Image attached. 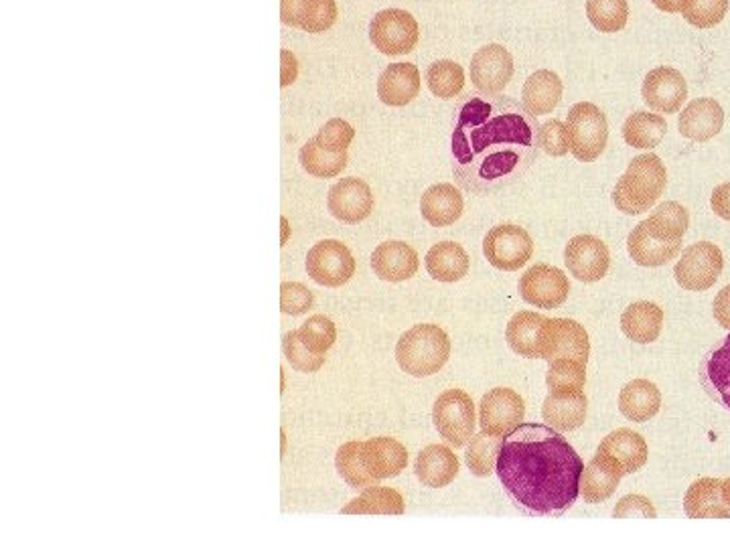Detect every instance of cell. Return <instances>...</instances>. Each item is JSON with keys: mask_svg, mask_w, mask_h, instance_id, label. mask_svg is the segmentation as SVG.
<instances>
[{"mask_svg": "<svg viewBox=\"0 0 730 547\" xmlns=\"http://www.w3.org/2000/svg\"><path fill=\"white\" fill-rule=\"evenodd\" d=\"M517 288L527 305L550 310L567 303L570 282L560 267L536 264L524 272Z\"/></svg>", "mask_w": 730, "mask_h": 547, "instance_id": "cell-13", "label": "cell"}, {"mask_svg": "<svg viewBox=\"0 0 730 547\" xmlns=\"http://www.w3.org/2000/svg\"><path fill=\"white\" fill-rule=\"evenodd\" d=\"M722 267L725 258L720 248L710 241H698L682 252L674 267V276L684 290L703 293L717 284Z\"/></svg>", "mask_w": 730, "mask_h": 547, "instance_id": "cell-8", "label": "cell"}, {"mask_svg": "<svg viewBox=\"0 0 730 547\" xmlns=\"http://www.w3.org/2000/svg\"><path fill=\"white\" fill-rule=\"evenodd\" d=\"M424 260L431 278L445 284L463 281L469 274V264H471L465 248L455 241L434 243Z\"/></svg>", "mask_w": 730, "mask_h": 547, "instance_id": "cell-30", "label": "cell"}, {"mask_svg": "<svg viewBox=\"0 0 730 547\" xmlns=\"http://www.w3.org/2000/svg\"><path fill=\"white\" fill-rule=\"evenodd\" d=\"M665 133H668V124L660 114L636 112L623 124L625 143L637 150H653V148L660 147Z\"/></svg>", "mask_w": 730, "mask_h": 547, "instance_id": "cell-38", "label": "cell"}, {"mask_svg": "<svg viewBox=\"0 0 730 547\" xmlns=\"http://www.w3.org/2000/svg\"><path fill=\"white\" fill-rule=\"evenodd\" d=\"M300 167L317 179H333L345 171L347 167V150L345 152H331L324 150L315 143V138L309 140L298 152Z\"/></svg>", "mask_w": 730, "mask_h": 547, "instance_id": "cell-39", "label": "cell"}, {"mask_svg": "<svg viewBox=\"0 0 730 547\" xmlns=\"http://www.w3.org/2000/svg\"><path fill=\"white\" fill-rule=\"evenodd\" d=\"M712 312H715V319H717L718 324L730 331V284L717 294L715 305H712Z\"/></svg>", "mask_w": 730, "mask_h": 547, "instance_id": "cell-53", "label": "cell"}, {"mask_svg": "<svg viewBox=\"0 0 730 547\" xmlns=\"http://www.w3.org/2000/svg\"><path fill=\"white\" fill-rule=\"evenodd\" d=\"M725 126V110L712 98H698L682 110L677 128L694 143H706L720 134Z\"/></svg>", "mask_w": 730, "mask_h": 547, "instance_id": "cell-21", "label": "cell"}, {"mask_svg": "<svg viewBox=\"0 0 730 547\" xmlns=\"http://www.w3.org/2000/svg\"><path fill=\"white\" fill-rule=\"evenodd\" d=\"M668 185V171L658 155H639L613 189V203L625 215L649 212L662 197Z\"/></svg>", "mask_w": 730, "mask_h": 547, "instance_id": "cell-3", "label": "cell"}, {"mask_svg": "<svg viewBox=\"0 0 730 547\" xmlns=\"http://www.w3.org/2000/svg\"><path fill=\"white\" fill-rule=\"evenodd\" d=\"M343 515H402L404 497L390 487L372 485L341 509Z\"/></svg>", "mask_w": 730, "mask_h": 547, "instance_id": "cell-35", "label": "cell"}, {"mask_svg": "<svg viewBox=\"0 0 730 547\" xmlns=\"http://www.w3.org/2000/svg\"><path fill=\"white\" fill-rule=\"evenodd\" d=\"M544 321H546V317H541L538 312H529V310L515 312L512 321L507 322V331H505L510 349L520 357L538 360V343H540V329Z\"/></svg>", "mask_w": 730, "mask_h": 547, "instance_id": "cell-34", "label": "cell"}, {"mask_svg": "<svg viewBox=\"0 0 730 547\" xmlns=\"http://www.w3.org/2000/svg\"><path fill=\"white\" fill-rule=\"evenodd\" d=\"M303 343L311 349L317 355H327V351L335 345L338 341V329L335 322L324 315H315L309 321L303 322L298 329Z\"/></svg>", "mask_w": 730, "mask_h": 547, "instance_id": "cell-46", "label": "cell"}, {"mask_svg": "<svg viewBox=\"0 0 730 547\" xmlns=\"http://www.w3.org/2000/svg\"><path fill=\"white\" fill-rule=\"evenodd\" d=\"M564 264L577 281L584 284L601 282L611 266L607 243L595 236H577L567 243Z\"/></svg>", "mask_w": 730, "mask_h": 547, "instance_id": "cell-15", "label": "cell"}, {"mask_svg": "<svg viewBox=\"0 0 730 547\" xmlns=\"http://www.w3.org/2000/svg\"><path fill=\"white\" fill-rule=\"evenodd\" d=\"M660 408H662V394L649 379H634L623 387L619 394L621 414L637 424L648 422L649 418L660 412Z\"/></svg>", "mask_w": 730, "mask_h": 547, "instance_id": "cell-33", "label": "cell"}, {"mask_svg": "<svg viewBox=\"0 0 730 547\" xmlns=\"http://www.w3.org/2000/svg\"><path fill=\"white\" fill-rule=\"evenodd\" d=\"M660 11H663V13H680V4H682V0H651Z\"/></svg>", "mask_w": 730, "mask_h": 547, "instance_id": "cell-55", "label": "cell"}, {"mask_svg": "<svg viewBox=\"0 0 730 547\" xmlns=\"http://www.w3.org/2000/svg\"><path fill=\"white\" fill-rule=\"evenodd\" d=\"M305 266L311 281L327 288H339L355 276V258L350 248L339 240L315 243L307 254Z\"/></svg>", "mask_w": 730, "mask_h": 547, "instance_id": "cell-11", "label": "cell"}, {"mask_svg": "<svg viewBox=\"0 0 730 547\" xmlns=\"http://www.w3.org/2000/svg\"><path fill=\"white\" fill-rule=\"evenodd\" d=\"M643 224L653 238L668 243H682L689 226L688 209L677 201H665L655 207V212Z\"/></svg>", "mask_w": 730, "mask_h": 547, "instance_id": "cell-36", "label": "cell"}, {"mask_svg": "<svg viewBox=\"0 0 730 547\" xmlns=\"http://www.w3.org/2000/svg\"><path fill=\"white\" fill-rule=\"evenodd\" d=\"M689 520H729L730 505L722 494V479H700L694 482L684 499Z\"/></svg>", "mask_w": 730, "mask_h": 547, "instance_id": "cell-27", "label": "cell"}, {"mask_svg": "<svg viewBox=\"0 0 730 547\" xmlns=\"http://www.w3.org/2000/svg\"><path fill=\"white\" fill-rule=\"evenodd\" d=\"M459 468V458L448 446L431 444L417 456L414 475L424 487L443 489L457 479Z\"/></svg>", "mask_w": 730, "mask_h": 547, "instance_id": "cell-24", "label": "cell"}, {"mask_svg": "<svg viewBox=\"0 0 730 547\" xmlns=\"http://www.w3.org/2000/svg\"><path fill=\"white\" fill-rule=\"evenodd\" d=\"M589 400L584 391H550L541 406V418L558 432H572L586 420Z\"/></svg>", "mask_w": 730, "mask_h": 547, "instance_id": "cell-23", "label": "cell"}, {"mask_svg": "<svg viewBox=\"0 0 730 547\" xmlns=\"http://www.w3.org/2000/svg\"><path fill=\"white\" fill-rule=\"evenodd\" d=\"M335 467L339 477L347 482L352 489H367L372 485H378L376 479L367 472L362 454V442H345L338 454H335Z\"/></svg>", "mask_w": 730, "mask_h": 547, "instance_id": "cell-40", "label": "cell"}, {"mask_svg": "<svg viewBox=\"0 0 730 547\" xmlns=\"http://www.w3.org/2000/svg\"><path fill=\"white\" fill-rule=\"evenodd\" d=\"M540 124L507 95H469L460 102L450 138L460 187L495 193L514 185L538 159Z\"/></svg>", "mask_w": 730, "mask_h": 547, "instance_id": "cell-1", "label": "cell"}, {"mask_svg": "<svg viewBox=\"0 0 730 547\" xmlns=\"http://www.w3.org/2000/svg\"><path fill=\"white\" fill-rule=\"evenodd\" d=\"M501 442H503V438L491 436L483 430L479 434H474V438L469 441V446H467L465 460H467V467L474 472L475 477H489V475L495 472Z\"/></svg>", "mask_w": 730, "mask_h": 547, "instance_id": "cell-41", "label": "cell"}, {"mask_svg": "<svg viewBox=\"0 0 730 547\" xmlns=\"http://www.w3.org/2000/svg\"><path fill=\"white\" fill-rule=\"evenodd\" d=\"M465 209V201L459 189L450 183H436L426 189L420 200V214L433 227L453 226L459 221Z\"/></svg>", "mask_w": 730, "mask_h": 547, "instance_id": "cell-26", "label": "cell"}, {"mask_svg": "<svg viewBox=\"0 0 730 547\" xmlns=\"http://www.w3.org/2000/svg\"><path fill=\"white\" fill-rule=\"evenodd\" d=\"M625 477V468L611 454L596 451L591 463L584 467L581 477L582 499L591 505L607 501L617 491Z\"/></svg>", "mask_w": 730, "mask_h": 547, "instance_id": "cell-19", "label": "cell"}, {"mask_svg": "<svg viewBox=\"0 0 730 547\" xmlns=\"http://www.w3.org/2000/svg\"><path fill=\"white\" fill-rule=\"evenodd\" d=\"M483 254L491 266L515 272L532 260L534 241L524 227L514 224L491 227L483 240Z\"/></svg>", "mask_w": 730, "mask_h": 547, "instance_id": "cell-10", "label": "cell"}, {"mask_svg": "<svg viewBox=\"0 0 730 547\" xmlns=\"http://www.w3.org/2000/svg\"><path fill=\"white\" fill-rule=\"evenodd\" d=\"M730 0H682L680 13L692 27L712 29L725 21Z\"/></svg>", "mask_w": 730, "mask_h": 547, "instance_id": "cell-44", "label": "cell"}, {"mask_svg": "<svg viewBox=\"0 0 730 547\" xmlns=\"http://www.w3.org/2000/svg\"><path fill=\"white\" fill-rule=\"evenodd\" d=\"M420 27L417 19L402 9L379 11L369 23V41L379 54L408 55L419 45Z\"/></svg>", "mask_w": 730, "mask_h": 547, "instance_id": "cell-7", "label": "cell"}, {"mask_svg": "<svg viewBox=\"0 0 730 547\" xmlns=\"http://www.w3.org/2000/svg\"><path fill=\"white\" fill-rule=\"evenodd\" d=\"M663 329V310L655 303L641 300L625 308L621 315V331L627 339L639 345L658 341Z\"/></svg>", "mask_w": 730, "mask_h": 547, "instance_id": "cell-32", "label": "cell"}, {"mask_svg": "<svg viewBox=\"0 0 730 547\" xmlns=\"http://www.w3.org/2000/svg\"><path fill=\"white\" fill-rule=\"evenodd\" d=\"M450 357L448 334L433 322H422L408 329L396 345V361L404 374L429 377L438 374Z\"/></svg>", "mask_w": 730, "mask_h": 547, "instance_id": "cell-4", "label": "cell"}, {"mask_svg": "<svg viewBox=\"0 0 730 547\" xmlns=\"http://www.w3.org/2000/svg\"><path fill=\"white\" fill-rule=\"evenodd\" d=\"M283 351L284 357L293 365V369H297L300 374H317L327 360L324 355L312 353L311 349L303 343L298 329L284 334Z\"/></svg>", "mask_w": 730, "mask_h": 547, "instance_id": "cell-47", "label": "cell"}, {"mask_svg": "<svg viewBox=\"0 0 730 547\" xmlns=\"http://www.w3.org/2000/svg\"><path fill=\"white\" fill-rule=\"evenodd\" d=\"M591 25L601 33H619L629 19L627 0H586Z\"/></svg>", "mask_w": 730, "mask_h": 547, "instance_id": "cell-43", "label": "cell"}, {"mask_svg": "<svg viewBox=\"0 0 730 547\" xmlns=\"http://www.w3.org/2000/svg\"><path fill=\"white\" fill-rule=\"evenodd\" d=\"M722 494H725V501L730 505V477L722 481Z\"/></svg>", "mask_w": 730, "mask_h": 547, "instance_id": "cell-56", "label": "cell"}, {"mask_svg": "<svg viewBox=\"0 0 730 547\" xmlns=\"http://www.w3.org/2000/svg\"><path fill=\"white\" fill-rule=\"evenodd\" d=\"M281 64H283V67H281V86H283V88H288L290 83H295V81H297V57L290 54L288 49H283V52H281Z\"/></svg>", "mask_w": 730, "mask_h": 547, "instance_id": "cell-54", "label": "cell"}, {"mask_svg": "<svg viewBox=\"0 0 730 547\" xmlns=\"http://www.w3.org/2000/svg\"><path fill=\"white\" fill-rule=\"evenodd\" d=\"M426 83L433 95L441 100H453L465 88V69L457 61L438 59L426 71Z\"/></svg>", "mask_w": 730, "mask_h": 547, "instance_id": "cell-42", "label": "cell"}, {"mask_svg": "<svg viewBox=\"0 0 730 547\" xmlns=\"http://www.w3.org/2000/svg\"><path fill=\"white\" fill-rule=\"evenodd\" d=\"M315 307V296L300 282H283L281 286V310L284 315L300 317Z\"/></svg>", "mask_w": 730, "mask_h": 547, "instance_id": "cell-49", "label": "cell"}, {"mask_svg": "<svg viewBox=\"0 0 730 547\" xmlns=\"http://www.w3.org/2000/svg\"><path fill=\"white\" fill-rule=\"evenodd\" d=\"M591 355V341L581 322L572 319H546L540 329L538 360H577L586 363Z\"/></svg>", "mask_w": 730, "mask_h": 547, "instance_id": "cell-9", "label": "cell"}, {"mask_svg": "<svg viewBox=\"0 0 730 547\" xmlns=\"http://www.w3.org/2000/svg\"><path fill=\"white\" fill-rule=\"evenodd\" d=\"M362 454L365 468L376 482L393 479L408 467V451L404 444L396 438L379 436L362 442Z\"/></svg>", "mask_w": 730, "mask_h": 547, "instance_id": "cell-22", "label": "cell"}, {"mask_svg": "<svg viewBox=\"0 0 730 547\" xmlns=\"http://www.w3.org/2000/svg\"><path fill=\"white\" fill-rule=\"evenodd\" d=\"M524 415L526 401L510 387H495L487 391L479 403L481 430L498 438L510 436L524 422Z\"/></svg>", "mask_w": 730, "mask_h": 547, "instance_id": "cell-12", "label": "cell"}, {"mask_svg": "<svg viewBox=\"0 0 730 547\" xmlns=\"http://www.w3.org/2000/svg\"><path fill=\"white\" fill-rule=\"evenodd\" d=\"M570 152L577 161L593 162L605 152L608 140L607 116L591 102L570 107L567 118Z\"/></svg>", "mask_w": 730, "mask_h": 547, "instance_id": "cell-5", "label": "cell"}, {"mask_svg": "<svg viewBox=\"0 0 730 547\" xmlns=\"http://www.w3.org/2000/svg\"><path fill=\"white\" fill-rule=\"evenodd\" d=\"M374 193L372 187L365 183L364 179L357 176H347L335 183L329 197H327V207L329 214L333 215L341 224L357 226L364 219H367L374 212Z\"/></svg>", "mask_w": 730, "mask_h": 547, "instance_id": "cell-16", "label": "cell"}, {"mask_svg": "<svg viewBox=\"0 0 730 547\" xmlns=\"http://www.w3.org/2000/svg\"><path fill=\"white\" fill-rule=\"evenodd\" d=\"M540 148L550 157H564L570 152V140H568L567 122L548 121L540 124L538 130Z\"/></svg>", "mask_w": 730, "mask_h": 547, "instance_id": "cell-50", "label": "cell"}, {"mask_svg": "<svg viewBox=\"0 0 730 547\" xmlns=\"http://www.w3.org/2000/svg\"><path fill=\"white\" fill-rule=\"evenodd\" d=\"M372 267L379 281L393 284L410 281L419 272V254L406 241H384L372 254Z\"/></svg>", "mask_w": 730, "mask_h": 547, "instance_id": "cell-20", "label": "cell"}, {"mask_svg": "<svg viewBox=\"0 0 730 547\" xmlns=\"http://www.w3.org/2000/svg\"><path fill=\"white\" fill-rule=\"evenodd\" d=\"M562 80L558 73L550 69H538L532 73L522 90V106L526 107L532 116H546L552 114L560 100H562Z\"/></svg>", "mask_w": 730, "mask_h": 547, "instance_id": "cell-28", "label": "cell"}, {"mask_svg": "<svg viewBox=\"0 0 730 547\" xmlns=\"http://www.w3.org/2000/svg\"><path fill=\"white\" fill-rule=\"evenodd\" d=\"M643 102L660 114H676L688 98V83L674 67L651 69L641 88Z\"/></svg>", "mask_w": 730, "mask_h": 547, "instance_id": "cell-17", "label": "cell"}, {"mask_svg": "<svg viewBox=\"0 0 730 547\" xmlns=\"http://www.w3.org/2000/svg\"><path fill=\"white\" fill-rule=\"evenodd\" d=\"M627 252L637 266L660 267L680 255L682 243H668L653 238L646 224L641 221L639 226L634 227V231L627 238Z\"/></svg>", "mask_w": 730, "mask_h": 547, "instance_id": "cell-29", "label": "cell"}, {"mask_svg": "<svg viewBox=\"0 0 730 547\" xmlns=\"http://www.w3.org/2000/svg\"><path fill=\"white\" fill-rule=\"evenodd\" d=\"M646 517V520H655L658 511L653 508V503L649 501L648 497L643 494H627L623 497L621 501L617 503V508L613 509V517L615 520H623V517Z\"/></svg>", "mask_w": 730, "mask_h": 547, "instance_id": "cell-51", "label": "cell"}, {"mask_svg": "<svg viewBox=\"0 0 730 547\" xmlns=\"http://www.w3.org/2000/svg\"><path fill=\"white\" fill-rule=\"evenodd\" d=\"M420 71L414 64H392L381 71L378 80L379 100L386 106L402 107L420 94Z\"/></svg>", "mask_w": 730, "mask_h": 547, "instance_id": "cell-25", "label": "cell"}, {"mask_svg": "<svg viewBox=\"0 0 730 547\" xmlns=\"http://www.w3.org/2000/svg\"><path fill=\"white\" fill-rule=\"evenodd\" d=\"M353 138H355V130L350 122L331 118V121L324 122L323 128L317 133L315 143L331 152H345L352 145Z\"/></svg>", "mask_w": 730, "mask_h": 547, "instance_id": "cell-48", "label": "cell"}, {"mask_svg": "<svg viewBox=\"0 0 730 547\" xmlns=\"http://www.w3.org/2000/svg\"><path fill=\"white\" fill-rule=\"evenodd\" d=\"M469 73L479 94H501L514 78V57L503 45L489 43L471 57Z\"/></svg>", "mask_w": 730, "mask_h": 547, "instance_id": "cell-14", "label": "cell"}, {"mask_svg": "<svg viewBox=\"0 0 730 547\" xmlns=\"http://www.w3.org/2000/svg\"><path fill=\"white\" fill-rule=\"evenodd\" d=\"M433 422L446 444L455 448L467 446L474 438L477 424L471 396L463 389H446L434 401Z\"/></svg>", "mask_w": 730, "mask_h": 547, "instance_id": "cell-6", "label": "cell"}, {"mask_svg": "<svg viewBox=\"0 0 730 547\" xmlns=\"http://www.w3.org/2000/svg\"><path fill=\"white\" fill-rule=\"evenodd\" d=\"M283 227H284V236H283V246L286 243V236H288V221H286V217H283Z\"/></svg>", "mask_w": 730, "mask_h": 547, "instance_id": "cell-57", "label": "cell"}, {"mask_svg": "<svg viewBox=\"0 0 730 547\" xmlns=\"http://www.w3.org/2000/svg\"><path fill=\"white\" fill-rule=\"evenodd\" d=\"M598 451L617 458V463L625 468V475H634L648 463V442L641 434H637L629 428H619V430L611 432L607 438L601 442Z\"/></svg>", "mask_w": 730, "mask_h": 547, "instance_id": "cell-31", "label": "cell"}, {"mask_svg": "<svg viewBox=\"0 0 730 547\" xmlns=\"http://www.w3.org/2000/svg\"><path fill=\"white\" fill-rule=\"evenodd\" d=\"M546 384L550 391H579L586 384V363L567 357L550 361Z\"/></svg>", "mask_w": 730, "mask_h": 547, "instance_id": "cell-45", "label": "cell"}, {"mask_svg": "<svg viewBox=\"0 0 730 547\" xmlns=\"http://www.w3.org/2000/svg\"><path fill=\"white\" fill-rule=\"evenodd\" d=\"M584 463L548 424H520L501 442L495 472L515 508L527 515L558 517L581 494Z\"/></svg>", "mask_w": 730, "mask_h": 547, "instance_id": "cell-2", "label": "cell"}, {"mask_svg": "<svg viewBox=\"0 0 730 547\" xmlns=\"http://www.w3.org/2000/svg\"><path fill=\"white\" fill-rule=\"evenodd\" d=\"M338 16L335 0H281V21L305 33H324L335 25Z\"/></svg>", "mask_w": 730, "mask_h": 547, "instance_id": "cell-18", "label": "cell"}, {"mask_svg": "<svg viewBox=\"0 0 730 547\" xmlns=\"http://www.w3.org/2000/svg\"><path fill=\"white\" fill-rule=\"evenodd\" d=\"M710 205H712V212H715L720 219L730 221V183H722V185H718V187L712 191Z\"/></svg>", "mask_w": 730, "mask_h": 547, "instance_id": "cell-52", "label": "cell"}, {"mask_svg": "<svg viewBox=\"0 0 730 547\" xmlns=\"http://www.w3.org/2000/svg\"><path fill=\"white\" fill-rule=\"evenodd\" d=\"M700 379L704 389L730 410V334L722 347L712 351L704 361Z\"/></svg>", "mask_w": 730, "mask_h": 547, "instance_id": "cell-37", "label": "cell"}]
</instances>
